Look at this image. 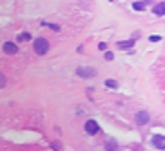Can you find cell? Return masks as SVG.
<instances>
[{"mask_svg": "<svg viewBox=\"0 0 165 151\" xmlns=\"http://www.w3.org/2000/svg\"><path fill=\"white\" fill-rule=\"evenodd\" d=\"M33 49H35V53L36 55H45L47 51H49V42H47L45 38H35V42H33Z\"/></svg>", "mask_w": 165, "mask_h": 151, "instance_id": "1", "label": "cell"}, {"mask_svg": "<svg viewBox=\"0 0 165 151\" xmlns=\"http://www.w3.org/2000/svg\"><path fill=\"white\" fill-rule=\"evenodd\" d=\"M85 131H87L89 135H96V133L100 131L98 122H96V120H87V122H85Z\"/></svg>", "mask_w": 165, "mask_h": 151, "instance_id": "2", "label": "cell"}, {"mask_svg": "<svg viewBox=\"0 0 165 151\" xmlns=\"http://www.w3.org/2000/svg\"><path fill=\"white\" fill-rule=\"evenodd\" d=\"M76 75L78 77H84V78H91V77L96 75V69H94V68H78L76 69Z\"/></svg>", "mask_w": 165, "mask_h": 151, "instance_id": "3", "label": "cell"}, {"mask_svg": "<svg viewBox=\"0 0 165 151\" xmlns=\"http://www.w3.org/2000/svg\"><path fill=\"white\" fill-rule=\"evenodd\" d=\"M149 113L147 111H138L136 113V124H140V126H145L147 122H149Z\"/></svg>", "mask_w": 165, "mask_h": 151, "instance_id": "4", "label": "cell"}, {"mask_svg": "<svg viewBox=\"0 0 165 151\" xmlns=\"http://www.w3.org/2000/svg\"><path fill=\"white\" fill-rule=\"evenodd\" d=\"M152 144H154V147H158V149H165V138H163L161 135L152 137Z\"/></svg>", "mask_w": 165, "mask_h": 151, "instance_id": "5", "label": "cell"}, {"mask_svg": "<svg viewBox=\"0 0 165 151\" xmlns=\"http://www.w3.org/2000/svg\"><path fill=\"white\" fill-rule=\"evenodd\" d=\"M2 49H4V53H7V55H15V53L18 51V48H16L15 44H11V42H6V44L2 46Z\"/></svg>", "mask_w": 165, "mask_h": 151, "instance_id": "6", "label": "cell"}, {"mask_svg": "<svg viewBox=\"0 0 165 151\" xmlns=\"http://www.w3.org/2000/svg\"><path fill=\"white\" fill-rule=\"evenodd\" d=\"M132 44H134V38L125 40V42H118V48H120V49H131V48H132Z\"/></svg>", "mask_w": 165, "mask_h": 151, "instance_id": "7", "label": "cell"}, {"mask_svg": "<svg viewBox=\"0 0 165 151\" xmlns=\"http://www.w3.org/2000/svg\"><path fill=\"white\" fill-rule=\"evenodd\" d=\"M154 13H156L158 16H161V15L165 13V4H163V2H161V4H158V6L154 7Z\"/></svg>", "mask_w": 165, "mask_h": 151, "instance_id": "8", "label": "cell"}, {"mask_svg": "<svg viewBox=\"0 0 165 151\" xmlns=\"http://www.w3.org/2000/svg\"><path fill=\"white\" fill-rule=\"evenodd\" d=\"M6 84H7V78H6V75H4V73H0V89H2V88H6Z\"/></svg>", "mask_w": 165, "mask_h": 151, "instance_id": "9", "label": "cell"}, {"mask_svg": "<svg viewBox=\"0 0 165 151\" xmlns=\"http://www.w3.org/2000/svg\"><path fill=\"white\" fill-rule=\"evenodd\" d=\"M116 147H118V146H116L114 140H109V142H107V149H109V151H118Z\"/></svg>", "mask_w": 165, "mask_h": 151, "instance_id": "10", "label": "cell"}, {"mask_svg": "<svg viewBox=\"0 0 165 151\" xmlns=\"http://www.w3.org/2000/svg\"><path fill=\"white\" fill-rule=\"evenodd\" d=\"M132 7H134L136 11H144V9H145V7H144V2H134Z\"/></svg>", "mask_w": 165, "mask_h": 151, "instance_id": "11", "label": "cell"}, {"mask_svg": "<svg viewBox=\"0 0 165 151\" xmlns=\"http://www.w3.org/2000/svg\"><path fill=\"white\" fill-rule=\"evenodd\" d=\"M29 38H31L29 33H20V35H18V40H22V42H26V40H29Z\"/></svg>", "mask_w": 165, "mask_h": 151, "instance_id": "12", "label": "cell"}, {"mask_svg": "<svg viewBox=\"0 0 165 151\" xmlns=\"http://www.w3.org/2000/svg\"><path fill=\"white\" fill-rule=\"evenodd\" d=\"M44 26H45V28H51L53 31H60V26H56V24H49V22H45Z\"/></svg>", "mask_w": 165, "mask_h": 151, "instance_id": "13", "label": "cell"}, {"mask_svg": "<svg viewBox=\"0 0 165 151\" xmlns=\"http://www.w3.org/2000/svg\"><path fill=\"white\" fill-rule=\"evenodd\" d=\"M105 86H109V88H118V82L116 80H105Z\"/></svg>", "mask_w": 165, "mask_h": 151, "instance_id": "14", "label": "cell"}, {"mask_svg": "<svg viewBox=\"0 0 165 151\" xmlns=\"http://www.w3.org/2000/svg\"><path fill=\"white\" fill-rule=\"evenodd\" d=\"M51 147L56 149V151H60V149H62V144H60V142H51Z\"/></svg>", "mask_w": 165, "mask_h": 151, "instance_id": "15", "label": "cell"}, {"mask_svg": "<svg viewBox=\"0 0 165 151\" xmlns=\"http://www.w3.org/2000/svg\"><path fill=\"white\" fill-rule=\"evenodd\" d=\"M149 38H151L152 42H160V36H158V35H152V36H149Z\"/></svg>", "mask_w": 165, "mask_h": 151, "instance_id": "16", "label": "cell"}, {"mask_svg": "<svg viewBox=\"0 0 165 151\" xmlns=\"http://www.w3.org/2000/svg\"><path fill=\"white\" fill-rule=\"evenodd\" d=\"M112 58H114L112 53H105V60H112Z\"/></svg>", "mask_w": 165, "mask_h": 151, "instance_id": "17", "label": "cell"}, {"mask_svg": "<svg viewBox=\"0 0 165 151\" xmlns=\"http://www.w3.org/2000/svg\"><path fill=\"white\" fill-rule=\"evenodd\" d=\"M134 151H141V149H140V147H138V149H134Z\"/></svg>", "mask_w": 165, "mask_h": 151, "instance_id": "18", "label": "cell"}]
</instances>
